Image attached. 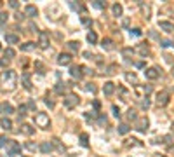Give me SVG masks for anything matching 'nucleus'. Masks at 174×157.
Segmentation results:
<instances>
[{"instance_id":"4c0bfd02","label":"nucleus","mask_w":174,"mask_h":157,"mask_svg":"<svg viewBox=\"0 0 174 157\" xmlns=\"http://www.w3.org/2000/svg\"><path fill=\"white\" fill-rule=\"evenodd\" d=\"M171 44H173V42L167 40V38H162V40H160V45H162V47H167V45H171Z\"/></svg>"},{"instance_id":"f8f14e48","label":"nucleus","mask_w":174,"mask_h":157,"mask_svg":"<svg viewBox=\"0 0 174 157\" xmlns=\"http://www.w3.org/2000/svg\"><path fill=\"white\" fill-rule=\"evenodd\" d=\"M0 126H2L5 131H10V129H12V121H10L9 117H2V119H0Z\"/></svg>"},{"instance_id":"8fccbe9b","label":"nucleus","mask_w":174,"mask_h":157,"mask_svg":"<svg viewBox=\"0 0 174 157\" xmlns=\"http://www.w3.org/2000/svg\"><path fill=\"white\" fill-rule=\"evenodd\" d=\"M136 66H138V68H143V66H145V63H143V61H138V63H136Z\"/></svg>"},{"instance_id":"9b49d317","label":"nucleus","mask_w":174,"mask_h":157,"mask_svg":"<svg viewBox=\"0 0 174 157\" xmlns=\"http://www.w3.org/2000/svg\"><path fill=\"white\" fill-rule=\"evenodd\" d=\"M58 63H59V65H63V66H64V65H70V63H71V56H70V54H66V52H64V54H59Z\"/></svg>"},{"instance_id":"e433bc0d","label":"nucleus","mask_w":174,"mask_h":157,"mask_svg":"<svg viewBox=\"0 0 174 157\" xmlns=\"http://www.w3.org/2000/svg\"><path fill=\"white\" fill-rule=\"evenodd\" d=\"M94 7H98V9H105V7H106V3H105V2H101V0H98V2H94Z\"/></svg>"},{"instance_id":"f704fd0d","label":"nucleus","mask_w":174,"mask_h":157,"mask_svg":"<svg viewBox=\"0 0 174 157\" xmlns=\"http://www.w3.org/2000/svg\"><path fill=\"white\" fill-rule=\"evenodd\" d=\"M35 66L38 68V73H45V68H44V65H42L40 61H37V63H35Z\"/></svg>"},{"instance_id":"bb28decb","label":"nucleus","mask_w":174,"mask_h":157,"mask_svg":"<svg viewBox=\"0 0 174 157\" xmlns=\"http://www.w3.org/2000/svg\"><path fill=\"white\" fill-rule=\"evenodd\" d=\"M136 119H138V115H136V110L129 108V110H127V121H136Z\"/></svg>"},{"instance_id":"a211bd4d","label":"nucleus","mask_w":174,"mask_h":157,"mask_svg":"<svg viewBox=\"0 0 174 157\" xmlns=\"http://www.w3.org/2000/svg\"><path fill=\"white\" fill-rule=\"evenodd\" d=\"M136 51H138L141 56H146V54L150 52V49H148V45H146V44H139V45L136 47Z\"/></svg>"},{"instance_id":"72a5a7b5","label":"nucleus","mask_w":174,"mask_h":157,"mask_svg":"<svg viewBox=\"0 0 174 157\" xmlns=\"http://www.w3.org/2000/svg\"><path fill=\"white\" fill-rule=\"evenodd\" d=\"M117 68H119L117 65H110V66H108V72H106V73H108V75H113V73L117 72Z\"/></svg>"},{"instance_id":"6e6552de","label":"nucleus","mask_w":174,"mask_h":157,"mask_svg":"<svg viewBox=\"0 0 174 157\" xmlns=\"http://www.w3.org/2000/svg\"><path fill=\"white\" fill-rule=\"evenodd\" d=\"M145 75H146V79H150V80H155V79H159V68L157 66H152V68H148L146 72H145Z\"/></svg>"},{"instance_id":"4be33fe9","label":"nucleus","mask_w":174,"mask_h":157,"mask_svg":"<svg viewBox=\"0 0 174 157\" xmlns=\"http://www.w3.org/2000/svg\"><path fill=\"white\" fill-rule=\"evenodd\" d=\"M101 45H103L106 51H112V49H113V42H112L110 38H103V44H101Z\"/></svg>"},{"instance_id":"c9c22d12","label":"nucleus","mask_w":174,"mask_h":157,"mask_svg":"<svg viewBox=\"0 0 174 157\" xmlns=\"http://www.w3.org/2000/svg\"><path fill=\"white\" fill-rule=\"evenodd\" d=\"M85 89H87V91H91V93H92V94H94V93H96V91H98V89H96V87H94V84H91V82H89V84H85Z\"/></svg>"},{"instance_id":"2eb2a0df","label":"nucleus","mask_w":174,"mask_h":157,"mask_svg":"<svg viewBox=\"0 0 174 157\" xmlns=\"http://www.w3.org/2000/svg\"><path fill=\"white\" fill-rule=\"evenodd\" d=\"M40 152H42V154H49V152H52V143H49V142H42V143H40Z\"/></svg>"},{"instance_id":"c85d7f7f","label":"nucleus","mask_w":174,"mask_h":157,"mask_svg":"<svg viewBox=\"0 0 174 157\" xmlns=\"http://www.w3.org/2000/svg\"><path fill=\"white\" fill-rule=\"evenodd\" d=\"M14 56H16V51H14V49H10V47L5 49V58H7V59H12Z\"/></svg>"},{"instance_id":"20e7f679","label":"nucleus","mask_w":174,"mask_h":157,"mask_svg":"<svg viewBox=\"0 0 174 157\" xmlns=\"http://www.w3.org/2000/svg\"><path fill=\"white\" fill-rule=\"evenodd\" d=\"M35 124L38 126V128H49V115L47 114H37L35 115Z\"/></svg>"},{"instance_id":"a19ab883","label":"nucleus","mask_w":174,"mask_h":157,"mask_svg":"<svg viewBox=\"0 0 174 157\" xmlns=\"http://www.w3.org/2000/svg\"><path fill=\"white\" fill-rule=\"evenodd\" d=\"M112 110H113V115H115V117H119V115H120V110H119V108H117L115 105L112 107Z\"/></svg>"},{"instance_id":"a878e982","label":"nucleus","mask_w":174,"mask_h":157,"mask_svg":"<svg viewBox=\"0 0 174 157\" xmlns=\"http://www.w3.org/2000/svg\"><path fill=\"white\" fill-rule=\"evenodd\" d=\"M87 40H89L91 44H96V42H98V35H96L94 31H89V33H87Z\"/></svg>"},{"instance_id":"de8ad7c7","label":"nucleus","mask_w":174,"mask_h":157,"mask_svg":"<svg viewBox=\"0 0 174 157\" xmlns=\"http://www.w3.org/2000/svg\"><path fill=\"white\" fill-rule=\"evenodd\" d=\"M45 103H47V105H49V107H51V108H52V107H54V101H51V100H49V98H47V100H45Z\"/></svg>"},{"instance_id":"393cba45","label":"nucleus","mask_w":174,"mask_h":157,"mask_svg":"<svg viewBox=\"0 0 174 157\" xmlns=\"http://www.w3.org/2000/svg\"><path fill=\"white\" fill-rule=\"evenodd\" d=\"M129 129H131V128H129V124H125V122H122V124L119 126V133H120V135H125V133H129Z\"/></svg>"},{"instance_id":"4468645a","label":"nucleus","mask_w":174,"mask_h":157,"mask_svg":"<svg viewBox=\"0 0 174 157\" xmlns=\"http://www.w3.org/2000/svg\"><path fill=\"white\" fill-rule=\"evenodd\" d=\"M24 12H26V16H28V17H35L38 10H37V7H35V5H26V7H24Z\"/></svg>"},{"instance_id":"0eeeda50","label":"nucleus","mask_w":174,"mask_h":157,"mask_svg":"<svg viewBox=\"0 0 174 157\" xmlns=\"http://www.w3.org/2000/svg\"><path fill=\"white\" fill-rule=\"evenodd\" d=\"M70 75H71L73 79L80 80V79H82V75H84V72H82V66H78V65H73V66L70 68Z\"/></svg>"},{"instance_id":"ddd939ff","label":"nucleus","mask_w":174,"mask_h":157,"mask_svg":"<svg viewBox=\"0 0 174 157\" xmlns=\"http://www.w3.org/2000/svg\"><path fill=\"white\" fill-rule=\"evenodd\" d=\"M159 28L164 30V31H174V24L169 23V21H160V23H159Z\"/></svg>"},{"instance_id":"79ce46f5","label":"nucleus","mask_w":174,"mask_h":157,"mask_svg":"<svg viewBox=\"0 0 174 157\" xmlns=\"http://www.w3.org/2000/svg\"><path fill=\"white\" fill-rule=\"evenodd\" d=\"M7 21V12H0V23Z\"/></svg>"},{"instance_id":"412c9836","label":"nucleus","mask_w":174,"mask_h":157,"mask_svg":"<svg viewBox=\"0 0 174 157\" xmlns=\"http://www.w3.org/2000/svg\"><path fill=\"white\" fill-rule=\"evenodd\" d=\"M33 49H35V44H33V42H26V44L21 45V51H24V52H30V51H33Z\"/></svg>"},{"instance_id":"7ed1b4c3","label":"nucleus","mask_w":174,"mask_h":157,"mask_svg":"<svg viewBox=\"0 0 174 157\" xmlns=\"http://www.w3.org/2000/svg\"><path fill=\"white\" fill-rule=\"evenodd\" d=\"M63 103H64L66 108H73V107H77V105L80 103V98H78L77 94H68V96L63 100Z\"/></svg>"},{"instance_id":"864d4df0","label":"nucleus","mask_w":174,"mask_h":157,"mask_svg":"<svg viewBox=\"0 0 174 157\" xmlns=\"http://www.w3.org/2000/svg\"><path fill=\"white\" fill-rule=\"evenodd\" d=\"M173 133H174V122H173Z\"/></svg>"},{"instance_id":"b1692460","label":"nucleus","mask_w":174,"mask_h":157,"mask_svg":"<svg viewBox=\"0 0 174 157\" xmlns=\"http://www.w3.org/2000/svg\"><path fill=\"white\" fill-rule=\"evenodd\" d=\"M2 112L9 115V114H12V112H14V108H12V105H9V103H3V105H2Z\"/></svg>"},{"instance_id":"473e14b6","label":"nucleus","mask_w":174,"mask_h":157,"mask_svg":"<svg viewBox=\"0 0 174 157\" xmlns=\"http://www.w3.org/2000/svg\"><path fill=\"white\" fill-rule=\"evenodd\" d=\"M9 142H10V140H9L7 136H0V149L5 147V145H9Z\"/></svg>"},{"instance_id":"c03bdc74","label":"nucleus","mask_w":174,"mask_h":157,"mask_svg":"<svg viewBox=\"0 0 174 157\" xmlns=\"http://www.w3.org/2000/svg\"><path fill=\"white\" fill-rule=\"evenodd\" d=\"M26 149H28V150H35L37 145H33V143H26Z\"/></svg>"},{"instance_id":"dca6fc26","label":"nucleus","mask_w":174,"mask_h":157,"mask_svg":"<svg viewBox=\"0 0 174 157\" xmlns=\"http://www.w3.org/2000/svg\"><path fill=\"white\" fill-rule=\"evenodd\" d=\"M21 133H24L26 136H31V135L35 133V129H33L30 124H23V126H21Z\"/></svg>"},{"instance_id":"f03ea898","label":"nucleus","mask_w":174,"mask_h":157,"mask_svg":"<svg viewBox=\"0 0 174 157\" xmlns=\"http://www.w3.org/2000/svg\"><path fill=\"white\" fill-rule=\"evenodd\" d=\"M19 152H21V145H19L17 142L10 140V142H9V145H7V156H9V157H14V156H17Z\"/></svg>"},{"instance_id":"423d86ee","label":"nucleus","mask_w":174,"mask_h":157,"mask_svg":"<svg viewBox=\"0 0 174 157\" xmlns=\"http://www.w3.org/2000/svg\"><path fill=\"white\" fill-rule=\"evenodd\" d=\"M38 45H40L42 49H45V47L49 45V33H47V31H40V33H38Z\"/></svg>"},{"instance_id":"3c124183","label":"nucleus","mask_w":174,"mask_h":157,"mask_svg":"<svg viewBox=\"0 0 174 157\" xmlns=\"http://www.w3.org/2000/svg\"><path fill=\"white\" fill-rule=\"evenodd\" d=\"M92 105H94V108H99V107H101V103H99V101H98V100H96V101H94V103H92Z\"/></svg>"},{"instance_id":"5701e85b","label":"nucleus","mask_w":174,"mask_h":157,"mask_svg":"<svg viewBox=\"0 0 174 157\" xmlns=\"http://www.w3.org/2000/svg\"><path fill=\"white\" fill-rule=\"evenodd\" d=\"M68 47H70L73 52H77V51L80 49V42H78V40H77V42H75V40H71V42H68Z\"/></svg>"},{"instance_id":"aec40b11","label":"nucleus","mask_w":174,"mask_h":157,"mask_svg":"<svg viewBox=\"0 0 174 157\" xmlns=\"http://www.w3.org/2000/svg\"><path fill=\"white\" fill-rule=\"evenodd\" d=\"M66 87H68V84H66V82H58V84H56V89H54V91H56L58 94H63V93L66 91Z\"/></svg>"},{"instance_id":"09e8293b","label":"nucleus","mask_w":174,"mask_h":157,"mask_svg":"<svg viewBox=\"0 0 174 157\" xmlns=\"http://www.w3.org/2000/svg\"><path fill=\"white\" fill-rule=\"evenodd\" d=\"M28 108H31V110H35V103H33V101H28Z\"/></svg>"},{"instance_id":"ea45409f","label":"nucleus","mask_w":174,"mask_h":157,"mask_svg":"<svg viewBox=\"0 0 174 157\" xmlns=\"http://www.w3.org/2000/svg\"><path fill=\"white\" fill-rule=\"evenodd\" d=\"M9 61H10V59H7V58H2V59H0V65H2V66H7V65H9Z\"/></svg>"},{"instance_id":"39448f33","label":"nucleus","mask_w":174,"mask_h":157,"mask_svg":"<svg viewBox=\"0 0 174 157\" xmlns=\"http://www.w3.org/2000/svg\"><path fill=\"white\" fill-rule=\"evenodd\" d=\"M167 103H169V93L167 91H160L157 94V105L159 107H166Z\"/></svg>"},{"instance_id":"6ab92c4d","label":"nucleus","mask_w":174,"mask_h":157,"mask_svg":"<svg viewBox=\"0 0 174 157\" xmlns=\"http://www.w3.org/2000/svg\"><path fill=\"white\" fill-rule=\"evenodd\" d=\"M21 79H23V84H24V87H26V89H31V82H30V73H28V72H24V73L21 75Z\"/></svg>"},{"instance_id":"1a4fd4ad","label":"nucleus","mask_w":174,"mask_h":157,"mask_svg":"<svg viewBox=\"0 0 174 157\" xmlns=\"http://www.w3.org/2000/svg\"><path fill=\"white\" fill-rule=\"evenodd\" d=\"M136 129H138L139 133H145V131L148 129V119H146V117L139 119V121L136 122Z\"/></svg>"},{"instance_id":"9d476101","label":"nucleus","mask_w":174,"mask_h":157,"mask_svg":"<svg viewBox=\"0 0 174 157\" xmlns=\"http://www.w3.org/2000/svg\"><path fill=\"white\" fill-rule=\"evenodd\" d=\"M103 93H105L106 96H112V94L115 93V84H113V82H106V84L103 86Z\"/></svg>"},{"instance_id":"37998d69","label":"nucleus","mask_w":174,"mask_h":157,"mask_svg":"<svg viewBox=\"0 0 174 157\" xmlns=\"http://www.w3.org/2000/svg\"><path fill=\"white\" fill-rule=\"evenodd\" d=\"M131 35H141V30L134 28V30H131Z\"/></svg>"},{"instance_id":"f3484780","label":"nucleus","mask_w":174,"mask_h":157,"mask_svg":"<svg viewBox=\"0 0 174 157\" xmlns=\"http://www.w3.org/2000/svg\"><path fill=\"white\" fill-rule=\"evenodd\" d=\"M5 40H7V44H17V42H19V37L14 35V33H7V35H5Z\"/></svg>"},{"instance_id":"a18cd8bd","label":"nucleus","mask_w":174,"mask_h":157,"mask_svg":"<svg viewBox=\"0 0 174 157\" xmlns=\"http://www.w3.org/2000/svg\"><path fill=\"white\" fill-rule=\"evenodd\" d=\"M82 23H84V24H87V26H91V24H92V21H91V19H85V17L82 19Z\"/></svg>"},{"instance_id":"6e6d98bb","label":"nucleus","mask_w":174,"mask_h":157,"mask_svg":"<svg viewBox=\"0 0 174 157\" xmlns=\"http://www.w3.org/2000/svg\"><path fill=\"white\" fill-rule=\"evenodd\" d=\"M0 112H2V105H0Z\"/></svg>"},{"instance_id":"5fc2aeb1","label":"nucleus","mask_w":174,"mask_h":157,"mask_svg":"<svg viewBox=\"0 0 174 157\" xmlns=\"http://www.w3.org/2000/svg\"><path fill=\"white\" fill-rule=\"evenodd\" d=\"M173 75H174V66H173Z\"/></svg>"},{"instance_id":"58836bf2","label":"nucleus","mask_w":174,"mask_h":157,"mask_svg":"<svg viewBox=\"0 0 174 157\" xmlns=\"http://www.w3.org/2000/svg\"><path fill=\"white\" fill-rule=\"evenodd\" d=\"M9 5H10L12 9H16V7H19V2H16V0H10V2H9Z\"/></svg>"},{"instance_id":"f257e3e1","label":"nucleus","mask_w":174,"mask_h":157,"mask_svg":"<svg viewBox=\"0 0 174 157\" xmlns=\"http://www.w3.org/2000/svg\"><path fill=\"white\" fill-rule=\"evenodd\" d=\"M0 82H2V86H5V87H9V89H14V87H16V82H17L16 72H14V70H5V72H2V73H0Z\"/></svg>"},{"instance_id":"7c9ffc66","label":"nucleus","mask_w":174,"mask_h":157,"mask_svg":"<svg viewBox=\"0 0 174 157\" xmlns=\"http://www.w3.org/2000/svg\"><path fill=\"white\" fill-rule=\"evenodd\" d=\"M80 143H82L84 147H87V145H89V136H87L85 133H84V135H80Z\"/></svg>"},{"instance_id":"cd10ccee","label":"nucleus","mask_w":174,"mask_h":157,"mask_svg":"<svg viewBox=\"0 0 174 157\" xmlns=\"http://www.w3.org/2000/svg\"><path fill=\"white\" fill-rule=\"evenodd\" d=\"M113 16H122V5L120 3L113 5Z\"/></svg>"},{"instance_id":"49530a36","label":"nucleus","mask_w":174,"mask_h":157,"mask_svg":"<svg viewBox=\"0 0 174 157\" xmlns=\"http://www.w3.org/2000/svg\"><path fill=\"white\" fill-rule=\"evenodd\" d=\"M141 107H143V108H148V107H150V101H148V100H146V101H141Z\"/></svg>"},{"instance_id":"2f4dec72","label":"nucleus","mask_w":174,"mask_h":157,"mask_svg":"<svg viewBox=\"0 0 174 157\" xmlns=\"http://www.w3.org/2000/svg\"><path fill=\"white\" fill-rule=\"evenodd\" d=\"M17 112H19L17 115H19V121H21V119L26 115V107H24V105H23V107H19V108H17Z\"/></svg>"},{"instance_id":"603ef678","label":"nucleus","mask_w":174,"mask_h":157,"mask_svg":"<svg viewBox=\"0 0 174 157\" xmlns=\"http://www.w3.org/2000/svg\"><path fill=\"white\" fill-rule=\"evenodd\" d=\"M169 154H174V147H171V149H169Z\"/></svg>"},{"instance_id":"c756f323","label":"nucleus","mask_w":174,"mask_h":157,"mask_svg":"<svg viewBox=\"0 0 174 157\" xmlns=\"http://www.w3.org/2000/svg\"><path fill=\"white\" fill-rule=\"evenodd\" d=\"M125 79H127L129 82H132V84H138V77H136L134 73H127V75H125Z\"/></svg>"}]
</instances>
